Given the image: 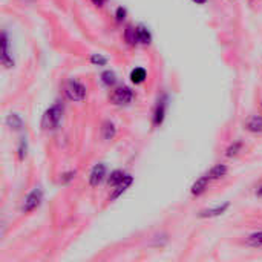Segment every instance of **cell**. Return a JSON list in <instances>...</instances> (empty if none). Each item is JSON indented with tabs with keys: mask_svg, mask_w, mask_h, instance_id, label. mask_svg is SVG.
<instances>
[{
	"mask_svg": "<svg viewBox=\"0 0 262 262\" xmlns=\"http://www.w3.org/2000/svg\"><path fill=\"white\" fill-rule=\"evenodd\" d=\"M212 180L209 178V175H204V177H201V178H198L193 184H192V187H190V193L193 195V196H201L206 190H207V187H209V183H210Z\"/></svg>",
	"mask_w": 262,
	"mask_h": 262,
	"instance_id": "ba28073f",
	"label": "cell"
},
{
	"mask_svg": "<svg viewBox=\"0 0 262 262\" xmlns=\"http://www.w3.org/2000/svg\"><path fill=\"white\" fill-rule=\"evenodd\" d=\"M61 115H63V104L61 103H55L52 104L43 115V120H41V126L45 129H55L58 127L60 124V120H61Z\"/></svg>",
	"mask_w": 262,
	"mask_h": 262,
	"instance_id": "6da1fadb",
	"label": "cell"
},
{
	"mask_svg": "<svg viewBox=\"0 0 262 262\" xmlns=\"http://www.w3.org/2000/svg\"><path fill=\"white\" fill-rule=\"evenodd\" d=\"M64 95L71 101H83L86 98V88L77 80H69L64 86Z\"/></svg>",
	"mask_w": 262,
	"mask_h": 262,
	"instance_id": "7a4b0ae2",
	"label": "cell"
},
{
	"mask_svg": "<svg viewBox=\"0 0 262 262\" xmlns=\"http://www.w3.org/2000/svg\"><path fill=\"white\" fill-rule=\"evenodd\" d=\"M124 40L127 41L129 46H135L138 45V37H137V28H134L132 25H127L124 29Z\"/></svg>",
	"mask_w": 262,
	"mask_h": 262,
	"instance_id": "9a60e30c",
	"label": "cell"
},
{
	"mask_svg": "<svg viewBox=\"0 0 262 262\" xmlns=\"http://www.w3.org/2000/svg\"><path fill=\"white\" fill-rule=\"evenodd\" d=\"M91 63L95 66H106L107 64V58L100 55V54H92L91 55Z\"/></svg>",
	"mask_w": 262,
	"mask_h": 262,
	"instance_id": "7402d4cb",
	"label": "cell"
},
{
	"mask_svg": "<svg viewBox=\"0 0 262 262\" xmlns=\"http://www.w3.org/2000/svg\"><path fill=\"white\" fill-rule=\"evenodd\" d=\"M241 149H243V143H241V141H235V143H232V144L227 147L226 157H227V158H233V157H236V155L241 152Z\"/></svg>",
	"mask_w": 262,
	"mask_h": 262,
	"instance_id": "ffe728a7",
	"label": "cell"
},
{
	"mask_svg": "<svg viewBox=\"0 0 262 262\" xmlns=\"http://www.w3.org/2000/svg\"><path fill=\"white\" fill-rule=\"evenodd\" d=\"M249 246L252 247H262V232H258V233H253L249 236Z\"/></svg>",
	"mask_w": 262,
	"mask_h": 262,
	"instance_id": "44dd1931",
	"label": "cell"
},
{
	"mask_svg": "<svg viewBox=\"0 0 262 262\" xmlns=\"http://www.w3.org/2000/svg\"><path fill=\"white\" fill-rule=\"evenodd\" d=\"M41 200H43V190L40 187H35L34 190H31L26 195V198L23 201V206H21V212L29 213V212L35 210L41 204Z\"/></svg>",
	"mask_w": 262,
	"mask_h": 262,
	"instance_id": "277c9868",
	"label": "cell"
},
{
	"mask_svg": "<svg viewBox=\"0 0 262 262\" xmlns=\"http://www.w3.org/2000/svg\"><path fill=\"white\" fill-rule=\"evenodd\" d=\"M166 107H167V97L163 95L158 101H157V106H155V111H154V117H152V121L155 126H161L164 118H166Z\"/></svg>",
	"mask_w": 262,
	"mask_h": 262,
	"instance_id": "5b68a950",
	"label": "cell"
},
{
	"mask_svg": "<svg viewBox=\"0 0 262 262\" xmlns=\"http://www.w3.org/2000/svg\"><path fill=\"white\" fill-rule=\"evenodd\" d=\"M6 126L11 127V129H14V130H20L23 127V120L17 114H9L6 117Z\"/></svg>",
	"mask_w": 262,
	"mask_h": 262,
	"instance_id": "e0dca14e",
	"label": "cell"
},
{
	"mask_svg": "<svg viewBox=\"0 0 262 262\" xmlns=\"http://www.w3.org/2000/svg\"><path fill=\"white\" fill-rule=\"evenodd\" d=\"M146 77H147V72H146L144 68H135L130 72V81L135 83V84H141L146 80Z\"/></svg>",
	"mask_w": 262,
	"mask_h": 262,
	"instance_id": "2e32d148",
	"label": "cell"
},
{
	"mask_svg": "<svg viewBox=\"0 0 262 262\" xmlns=\"http://www.w3.org/2000/svg\"><path fill=\"white\" fill-rule=\"evenodd\" d=\"M193 3H196V5H204V3H207V0H192Z\"/></svg>",
	"mask_w": 262,
	"mask_h": 262,
	"instance_id": "4316f807",
	"label": "cell"
},
{
	"mask_svg": "<svg viewBox=\"0 0 262 262\" xmlns=\"http://www.w3.org/2000/svg\"><path fill=\"white\" fill-rule=\"evenodd\" d=\"M26 150H28V144H26V141L25 140H21L20 143H18V147H17V155H18V160L21 161V160H25V157H26Z\"/></svg>",
	"mask_w": 262,
	"mask_h": 262,
	"instance_id": "603a6c76",
	"label": "cell"
},
{
	"mask_svg": "<svg viewBox=\"0 0 262 262\" xmlns=\"http://www.w3.org/2000/svg\"><path fill=\"white\" fill-rule=\"evenodd\" d=\"M227 172H229V167L226 166V164H216V166H213L210 170H209V178L210 180H221L223 177H226L227 175Z\"/></svg>",
	"mask_w": 262,
	"mask_h": 262,
	"instance_id": "4fadbf2b",
	"label": "cell"
},
{
	"mask_svg": "<svg viewBox=\"0 0 262 262\" xmlns=\"http://www.w3.org/2000/svg\"><path fill=\"white\" fill-rule=\"evenodd\" d=\"M246 127L252 134H261L262 132V117L261 115H253L247 120Z\"/></svg>",
	"mask_w": 262,
	"mask_h": 262,
	"instance_id": "7c38bea8",
	"label": "cell"
},
{
	"mask_svg": "<svg viewBox=\"0 0 262 262\" xmlns=\"http://www.w3.org/2000/svg\"><path fill=\"white\" fill-rule=\"evenodd\" d=\"M101 130H103V138H104V140H112V138L117 135V127H115V124H114L112 121H109V120L103 123Z\"/></svg>",
	"mask_w": 262,
	"mask_h": 262,
	"instance_id": "ac0fdd59",
	"label": "cell"
},
{
	"mask_svg": "<svg viewBox=\"0 0 262 262\" xmlns=\"http://www.w3.org/2000/svg\"><path fill=\"white\" fill-rule=\"evenodd\" d=\"M126 175H127V173H124V172L120 170V169L111 172V175L107 177V186H109V187H117L120 183H123V180L126 178Z\"/></svg>",
	"mask_w": 262,
	"mask_h": 262,
	"instance_id": "5bb4252c",
	"label": "cell"
},
{
	"mask_svg": "<svg viewBox=\"0 0 262 262\" xmlns=\"http://www.w3.org/2000/svg\"><path fill=\"white\" fill-rule=\"evenodd\" d=\"M109 98H111V103H114L115 106H124V104H129V103L132 101L134 92H132V89L127 88V86H117V88L111 92Z\"/></svg>",
	"mask_w": 262,
	"mask_h": 262,
	"instance_id": "3957f363",
	"label": "cell"
},
{
	"mask_svg": "<svg viewBox=\"0 0 262 262\" xmlns=\"http://www.w3.org/2000/svg\"><path fill=\"white\" fill-rule=\"evenodd\" d=\"M126 15H127V9H126V8L118 6V8L115 9V20H117V23H121V21L126 18Z\"/></svg>",
	"mask_w": 262,
	"mask_h": 262,
	"instance_id": "cb8c5ba5",
	"label": "cell"
},
{
	"mask_svg": "<svg viewBox=\"0 0 262 262\" xmlns=\"http://www.w3.org/2000/svg\"><path fill=\"white\" fill-rule=\"evenodd\" d=\"M229 207H230V203H224V204L216 206V207H213V209H206V210L200 212L198 216H200V218H216V216L224 215V213L229 210Z\"/></svg>",
	"mask_w": 262,
	"mask_h": 262,
	"instance_id": "9c48e42d",
	"label": "cell"
},
{
	"mask_svg": "<svg viewBox=\"0 0 262 262\" xmlns=\"http://www.w3.org/2000/svg\"><path fill=\"white\" fill-rule=\"evenodd\" d=\"M261 109H262V103H261Z\"/></svg>",
	"mask_w": 262,
	"mask_h": 262,
	"instance_id": "f1b7e54d",
	"label": "cell"
},
{
	"mask_svg": "<svg viewBox=\"0 0 262 262\" xmlns=\"http://www.w3.org/2000/svg\"><path fill=\"white\" fill-rule=\"evenodd\" d=\"M75 175H77V172H75V170H69V172H66V173H63V175H61V178H60L61 184H68V183H71V181L75 178Z\"/></svg>",
	"mask_w": 262,
	"mask_h": 262,
	"instance_id": "d4e9b609",
	"label": "cell"
},
{
	"mask_svg": "<svg viewBox=\"0 0 262 262\" xmlns=\"http://www.w3.org/2000/svg\"><path fill=\"white\" fill-rule=\"evenodd\" d=\"M101 81H103V84H106V86H115V83H117V75H115V72L114 71H104V72H101Z\"/></svg>",
	"mask_w": 262,
	"mask_h": 262,
	"instance_id": "d6986e66",
	"label": "cell"
},
{
	"mask_svg": "<svg viewBox=\"0 0 262 262\" xmlns=\"http://www.w3.org/2000/svg\"><path fill=\"white\" fill-rule=\"evenodd\" d=\"M2 63L5 68H14V60L9 55V40H8V34L3 31L2 32Z\"/></svg>",
	"mask_w": 262,
	"mask_h": 262,
	"instance_id": "52a82bcc",
	"label": "cell"
},
{
	"mask_svg": "<svg viewBox=\"0 0 262 262\" xmlns=\"http://www.w3.org/2000/svg\"><path fill=\"white\" fill-rule=\"evenodd\" d=\"M256 195L259 196V198H262V184L258 187V190H256Z\"/></svg>",
	"mask_w": 262,
	"mask_h": 262,
	"instance_id": "83f0119b",
	"label": "cell"
},
{
	"mask_svg": "<svg viewBox=\"0 0 262 262\" xmlns=\"http://www.w3.org/2000/svg\"><path fill=\"white\" fill-rule=\"evenodd\" d=\"M104 2H106V0H92V3H94L95 6H98V8H101V6L104 5Z\"/></svg>",
	"mask_w": 262,
	"mask_h": 262,
	"instance_id": "484cf974",
	"label": "cell"
},
{
	"mask_svg": "<svg viewBox=\"0 0 262 262\" xmlns=\"http://www.w3.org/2000/svg\"><path fill=\"white\" fill-rule=\"evenodd\" d=\"M106 178V166L104 164H95L89 173V184L92 187H97L103 183V180Z\"/></svg>",
	"mask_w": 262,
	"mask_h": 262,
	"instance_id": "8992f818",
	"label": "cell"
},
{
	"mask_svg": "<svg viewBox=\"0 0 262 262\" xmlns=\"http://www.w3.org/2000/svg\"><path fill=\"white\" fill-rule=\"evenodd\" d=\"M137 28V37H138V43L140 45H150V41H152V34H150V31L147 29V26H144V25H137L135 26Z\"/></svg>",
	"mask_w": 262,
	"mask_h": 262,
	"instance_id": "8fae6325",
	"label": "cell"
},
{
	"mask_svg": "<svg viewBox=\"0 0 262 262\" xmlns=\"http://www.w3.org/2000/svg\"><path fill=\"white\" fill-rule=\"evenodd\" d=\"M132 183H134V177H130V175H126V178L123 180V183H120L117 187H115V190L112 192V195L109 196V201H115L117 198H120L130 186H132Z\"/></svg>",
	"mask_w": 262,
	"mask_h": 262,
	"instance_id": "30bf717a",
	"label": "cell"
}]
</instances>
